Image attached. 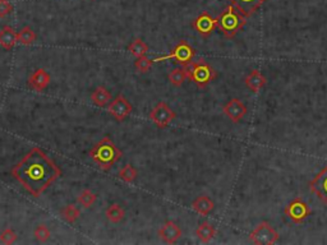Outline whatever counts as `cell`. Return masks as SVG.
Returning <instances> with one entry per match:
<instances>
[{
  "label": "cell",
  "mask_w": 327,
  "mask_h": 245,
  "mask_svg": "<svg viewBox=\"0 0 327 245\" xmlns=\"http://www.w3.org/2000/svg\"><path fill=\"white\" fill-rule=\"evenodd\" d=\"M128 51L133 56L139 58V56H143L148 53V46L142 38H134L129 44V46H128Z\"/></svg>",
  "instance_id": "obj_23"
},
{
  "label": "cell",
  "mask_w": 327,
  "mask_h": 245,
  "mask_svg": "<svg viewBox=\"0 0 327 245\" xmlns=\"http://www.w3.org/2000/svg\"><path fill=\"white\" fill-rule=\"evenodd\" d=\"M244 83L245 86H247L248 90H251L252 92H254V94H258L259 91L262 90V88L266 86L267 79H266V77L263 76L261 70L253 69L248 73L247 77H245Z\"/></svg>",
  "instance_id": "obj_16"
},
{
  "label": "cell",
  "mask_w": 327,
  "mask_h": 245,
  "mask_svg": "<svg viewBox=\"0 0 327 245\" xmlns=\"http://www.w3.org/2000/svg\"><path fill=\"white\" fill-rule=\"evenodd\" d=\"M13 12V5L9 0H0V18H5Z\"/></svg>",
  "instance_id": "obj_31"
},
{
  "label": "cell",
  "mask_w": 327,
  "mask_h": 245,
  "mask_svg": "<svg viewBox=\"0 0 327 245\" xmlns=\"http://www.w3.org/2000/svg\"><path fill=\"white\" fill-rule=\"evenodd\" d=\"M310 190L327 206V165L310 181Z\"/></svg>",
  "instance_id": "obj_11"
},
{
  "label": "cell",
  "mask_w": 327,
  "mask_h": 245,
  "mask_svg": "<svg viewBox=\"0 0 327 245\" xmlns=\"http://www.w3.org/2000/svg\"><path fill=\"white\" fill-rule=\"evenodd\" d=\"M105 216H107V219L109 220L110 222H112V224H119V222L123 221V219L125 217V211H124L119 204L112 203L110 204L109 207L107 208V211H105Z\"/></svg>",
  "instance_id": "obj_21"
},
{
  "label": "cell",
  "mask_w": 327,
  "mask_h": 245,
  "mask_svg": "<svg viewBox=\"0 0 327 245\" xmlns=\"http://www.w3.org/2000/svg\"><path fill=\"white\" fill-rule=\"evenodd\" d=\"M12 175L33 197H40L62 175V170L41 148L31 149L12 169Z\"/></svg>",
  "instance_id": "obj_1"
},
{
  "label": "cell",
  "mask_w": 327,
  "mask_h": 245,
  "mask_svg": "<svg viewBox=\"0 0 327 245\" xmlns=\"http://www.w3.org/2000/svg\"><path fill=\"white\" fill-rule=\"evenodd\" d=\"M247 24L244 15L234 8L233 5H227L222 10L220 17L218 18V27L226 38H234L236 33L240 32Z\"/></svg>",
  "instance_id": "obj_3"
},
{
  "label": "cell",
  "mask_w": 327,
  "mask_h": 245,
  "mask_svg": "<svg viewBox=\"0 0 327 245\" xmlns=\"http://www.w3.org/2000/svg\"><path fill=\"white\" fill-rule=\"evenodd\" d=\"M18 42L22 45H24V46H30V45L35 44L36 42V38H37V36H36V32L33 31L31 27L28 26H24L23 28L18 32Z\"/></svg>",
  "instance_id": "obj_22"
},
{
  "label": "cell",
  "mask_w": 327,
  "mask_h": 245,
  "mask_svg": "<svg viewBox=\"0 0 327 245\" xmlns=\"http://www.w3.org/2000/svg\"><path fill=\"white\" fill-rule=\"evenodd\" d=\"M77 201H78V203H80L82 207L90 208L96 203V201H98V196H96L94 192H91L90 189H86L81 193Z\"/></svg>",
  "instance_id": "obj_27"
},
{
  "label": "cell",
  "mask_w": 327,
  "mask_h": 245,
  "mask_svg": "<svg viewBox=\"0 0 327 245\" xmlns=\"http://www.w3.org/2000/svg\"><path fill=\"white\" fill-rule=\"evenodd\" d=\"M33 237H35V239L37 240L38 243H46L47 240L50 239L51 233L46 225L40 224L37 225L35 230H33Z\"/></svg>",
  "instance_id": "obj_28"
},
{
  "label": "cell",
  "mask_w": 327,
  "mask_h": 245,
  "mask_svg": "<svg viewBox=\"0 0 327 245\" xmlns=\"http://www.w3.org/2000/svg\"><path fill=\"white\" fill-rule=\"evenodd\" d=\"M91 100L96 106L104 108V106H107L110 102V100H111V94H110V91L104 87V86H99V87L92 92Z\"/></svg>",
  "instance_id": "obj_20"
},
{
  "label": "cell",
  "mask_w": 327,
  "mask_h": 245,
  "mask_svg": "<svg viewBox=\"0 0 327 245\" xmlns=\"http://www.w3.org/2000/svg\"><path fill=\"white\" fill-rule=\"evenodd\" d=\"M191 207L192 210L202 215V216H207L215 210V202L207 196H200L192 202Z\"/></svg>",
  "instance_id": "obj_18"
},
{
  "label": "cell",
  "mask_w": 327,
  "mask_h": 245,
  "mask_svg": "<svg viewBox=\"0 0 327 245\" xmlns=\"http://www.w3.org/2000/svg\"><path fill=\"white\" fill-rule=\"evenodd\" d=\"M108 110H109L110 115H111L115 120H118V122H124V120L127 119V118L130 115L133 108H132V104L124 97V95L119 94L118 96L112 100V102H110Z\"/></svg>",
  "instance_id": "obj_9"
},
{
  "label": "cell",
  "mask_w": 327,
  "mask_h": 245,
  "mask_svg": "<svg viewBox=\"0 0 327 245\" xmlns=\"http://www.w3.org/2000/svg\"><path fill=\"white\" fill-rule=\"evenodd\" d=\"M90 157L103 171H109L123 156V152L115 146L109 137L99 140L89 152Z\"/></svg>",
  "instance_id": "obj_2"
},
{
  "label": "cell",
  "mask_w": 327,
  "mask_h": 245,
  "mask_svg": "<svg viewBox=\"0 0 327 245\" xmlns=\"http://www.w3.org/2000/svg\"><path fill=\"white\" fill-rule=\"evenodd\" d=\"M187 78L196 83L198 88H205L218 77V72L205 60L191 61L186 67Z\"/></svg>",
  "instance_id": "obj_4"
},
{
  "label": "cell",
  "mask_w": 327,
  "mask_h": 245,
  "mask_svg": "<svg viewBox=\"0 0 327 245\" xmlns=\"http://www.w3.org/2000/svg\"><path fill=\"white\" fill-rule=\"evenodd\" d=\"M18 239V235L13 229L6 228L0 233V242L3 244H14Z\"/></svg>",
  "instance_id": "obj_30"
},
{
  "label": "cell",
  "mask_w": 327,
  "mask_h": 245,
  "mask_svg": "<svg viewBox=\"0 0 327 245\" xmlns=\"http://www.w3.org/2000/svg\"><path fill=\"white\" fill-rule=\"evenodd\" d=\"M168 78L171 85L175 86V87H180V86L184 83V81H186V78H187L186 68L184 67L175 68V69H173L170 73H169Z\"/></svg>",
  "instance_id": "obj_26"
},
{
  "label": "cell",
  "mask_w": 327,
  "mask_h": 245,
  "mask_svg": "<svg viewBox=\"0 0 327 245\" xmlns=\"http://www.w3.org/2000/svg\"><path fill=\"white\" fill-rule=\"evenodd\" d=\"M49 85H50V74L42 68L36 69L28 78V87L31 90L36 91V92H41V91L46 90Z\"/></svg>",
  "instance_id": "obj_15"
},
{
  "label": "cell",
  "mask_w": 327,
  "mask_h": 245,
  "mask_svg": "<svg viewBox=\"0 0 327 245\" xmlns=\"http://www.w3.org/2000/svg\"><path fill=\"white\" fill-rule=\"evenodd\" d=\"M137 176H138V171L136 170V167H133V165L128 163L124 167H121L118 171V178L120 180H123L124 183H133L136 180Z\"/></svg>",
  "instance_id": "obj_25"
},
{
  "label": "cell",
  "mask_w": 327,
  "mask_h": 245,
  "mask_svg": "<svg viewBox=\"0 0 327 245\" xmlns=\"http://www.w3.org/2000/svg\"><path fill=\"white\" fill-rule=\"evenodd\" d=\"M227 1H230V5H233L240 14L247 18L253 15L267 0H227Z\"/></svg>",
  "instance_id": "obj_13"
},
{
  "label": "cell",
  "mask_w": 327,
  "mask_h": 245,
  "mask_svg": "<svg viewBox=\"0 0 327 245\" xmlns=\"http://www.w3.org/2000/svg\"><path fill=\"white\" fill-rule=\"evenodd\" d=\"M177 118L175 111L171 110L168 104L164 101H160L155 105V108L151 110L150 119L155 122V125L160 129H164L170 124L173 120Z\"/></svg>",
  "instance_id": "obj_7"
},
{
  "label": "cell",
  "mask_w": 327,
  "mask_h": 245,
  "mask_svg": "<svg viewBox=\"0 0 327 245\" xmlns=\"http://www.w3.org/2000/svg\"><path fill=\"white\" fill-rule=\"evenodd\" d=\"M152 65L153 61L151 60V59H148L146 55L139 56V58H137V60L134 61V68L138 70L139 73H146V72H148V70L152 68Z\"/></svg>",
  "instance_id": "obj_29"
},
{
  "label": "cell",
  "mask_w": 327,
  "mask_h": 245,
  "mask_svg": "<svg viewBox=\"0 0 327 245\" xmlns=\"http://www.w3.org/2000/svg\"><path fill=\"white\" fill-rule=\"evenodd\" d=\"M18 32L13 27L4 26L0 29V46L5 50H12L18 44Z\"/></svg>",
  "instance_id": "obj_17"
},
{
  "label": "cell",
  "mask_w": 327,
  "mask_h": 245,
  "mask_svg": "<svg viewBox=\"0 0 327 245\" xmlns=\"http://www.w3.org/2000/svg\"><path fill=\"white\" fill-rule=\"evenodd\" d=\"M157 234L160 239L166 244H175L182 238V229L174 221H166Z\"/></svg>",
  "instance_id": "obj_14"
},
{
  "label": "cell",
  "mask_w": 327,
  "mask_h": 245,
  "mask_svg": "<svg viewBox=\"0 0 327 245\" xmlns=\"http://www.w3.org/2000/svg\"><path fill=\"white\" fill-rule=\"evenodd\" d=\"M279 233L267 221L258 224V226L249 234V240L256 245H272L279 242Z\"/></svg>",
  "instance_id": "obj_6"
},
{
  "label": "cell",
  "mask_w": 327,
  "mask_h": 245,
  "mask_svg": "<svg viewBox=\"0 0 327 245\" xmlns=\"http://www.w3.org/2000/svg\"><path fill=\"white\" fill-rule=\"evenodd\" d=\"M60 213H62L63 219L68 224H74L81 217V210L74 204H67Z\"/></svg>",
  "instance_id": "obj_24"
},
{
  "label": "cell",
  "mask_w": 327,
  "mask_h": 245,
  "mask_svg": "<svg viewBox=\"0 0 327 245\" xmlns=\"http://www.w3.org/2000/svg\"><path fill=\"white\" fill-rule=\"evenodd\" d=\"M247 106L239 99H231L222 108V113L233 122H239L247 115Z\"/></svg>",
  "instance_id": "obj_12"
},
{
  "label": "cell",
  "mask_w": 327,
  "mask_h": 245,
  "mask_svg": "<svg viewBox=\"0 0 327 245\" xmlns=\"http://www.w3.org/2000/svg\"><path fill=\"white\" fill-rule=\"evenodd\" d=\"M196 235L202 243H210L215 238L216 229L209 221H202L198 225L197 230H196Z\"/></svg>",
  "instance_id": "obj_19"
},
{
  "label": "cell",
  "mask_w": 327,
  "mask_h": 245,
  "mask_svg": "<svg viewBox=\"0 0 327 245\" xmlns=\"http://www.w3.org/2000/svg\"><path fill=\"white\" fill-rule=\"evenodd\" d=\"M196 56V50L191 46V45L187 42V41L182 40L178 42L177 46L174 49L171 50V53H169L168 55L160 56V58L153 59V64L155 63H159V61H164L168 60V59H173V60L177 63V64L183 65V67H186L187 64H189L193 58Z\"/></svg>",
  "instance_id": "obj_5"
},
{
  "label": "cell",
  "mask_w": 327,
  "mask_h": 245,
  "mask_svg": "<svg viewBox=\"0 0 327 245\" xmlns=\"http://www.w3.org/2000/svg\"><path fill=\"white\" fill-rule=\"evenodd\" d=\"M285 216L294 224H302L311 215V208L301 198H295L284 210Z\"/></svg>",
  "instance_id": "obj_8"
},
{
  "label": "cell",
  "mask_w": 327,
  "mask_h": 245,
  "mask_svg": "<svg viewBox=\"0 0 327 245\" xmlns=\"http://www.w3.org/2000/svg\"><path fill=\"white\" fill-rule=\"evenodd\" d=\"M192 27L197 31L198 35L202 37H209L211 33L218 28V18H214L210 13L204 12L201 13L193 22Z\"/></svg>",
  "instance_id": "obj_10"
}]
</instances>
